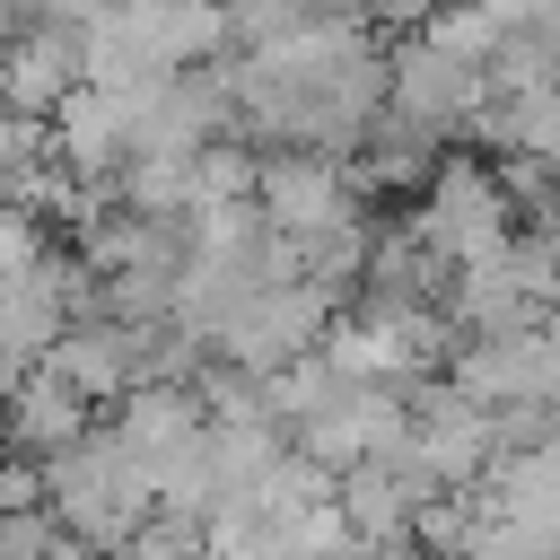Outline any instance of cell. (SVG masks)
<instances>
[{"label": "cell", "mask_w": 560, "mask_h": 560, "mask_svg": "<svg viewBox=\"0 0 560 560\" xmlns=\"http://www.w3.org/2000/svg\"><path fill=\"white\" fill-rule=\"evenodd\" d=\"M9 560H96V542L88 534H70L52 508H9V542H0Z\"/></svg>", "instance_id": "obj_5"}, {"label": "cell", "mask_w": 560, "mask_h": 560, "mask_svg": "<svg viewBox=\"0 0 560 560\" xmlns=\"http://www.w3.org/2000/svg\"><path fill=\"white\" fill-rule=\"evenodd\" d=\"M394 122H411V131H429V140H446V131H464V122H481L490 114V70L481 61H464V52H446L429 26L394 52V105H385Z\"/></svg>", "instance_id": "obj_3"}, {"label": "cell", "mask_w": 560, "mask_h": 560, "mask_svg": "<svg viewBox=\"0 0 560 560\" xmlns=\"http://www.w3.org/2000/svg\"><path fill=\"white\" fill-rule=\"evenodd\" d=\"M411 228L438 245V262H446V271H472V262H490V254H508V245H516L508 184H499L490 166H472V158H446V166L420 184Z\"/></svg>", "instance_id": "obj_2"}, {"label": "cell", "mask_w": 560, "mask_h": 560, "mask_svg": "<svg viewBox=\"0 0 560 560\" xmlns=\"http://www.w3.org/2000/svg\"><path fill=\"white\" fill-rule=\"evenodd\" d=\"M96 429V394H79L52 359L18 368V455H61Z\"/></svg>", "instance_id": "obj_4"}, {"label": "cell", "mask_w": 560, "mask_h": 560, "mask_svg": "<svg viewBox=\"0 0 560 560\" xmlns=\"http://www.w3.org/2000/svg\"><path fill=\"white\" fill-rule=\"evenodd\" d=\"M44 508L70 525V534H88L96 551H122L149 516H158V481H149V464L114 438V420L105 429H88L79 446H61V455H44Z\"/></svg>", "instance_id": "obj_1"}]
</instances>
